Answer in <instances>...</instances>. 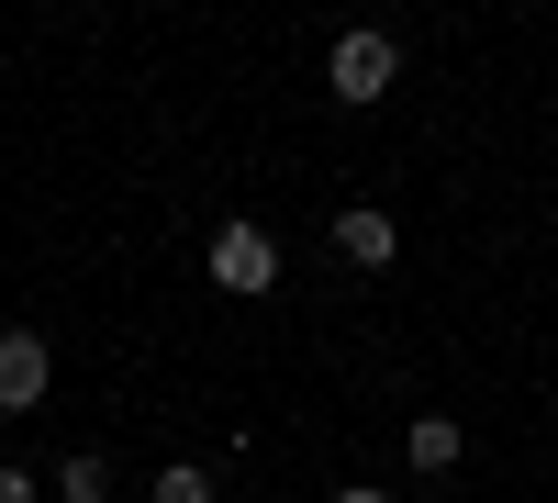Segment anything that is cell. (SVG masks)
Listing matches in <instances>:
<instances>
[{
    "label": "cell",
    "instance_id": "6da1fadb",
    "mask_svg": "<svg viewBox=\"0 0 558 503\" xmlns=\"http://www.w3.org/2000/svg\"><path fill=\"white\" fill-rule=\"evenodd\" d=\"M324 79H336V101H380V89L402 79V45H391L380 23H357V34H336V57H324Z\"/></svg>",
    "mask_w": 558,
    "mask_h": 503
},
{
    "label": "cell",
    "instance_id": "7a4b0ae2",
    "mask_svg": "<svg viewBox=\"0 0 558 503\" xmlns=\"http://www.w3.org/2000/svg\"><path fill=\"white\" fill-rule=\"evenodd\" d=\"M202 268H213V291H235V302H246V291H268V280H279V247H268V224H223Z\"/></svg>",
    "mask_w": 558,
    "mask_h": 503
},
{
    "label": "cell",
    "instance_id": "3957f363",
    "mask_svg": "<svg viewBox=\"0 0 558 503\" xmlns=\"http://www.w3.org/2000/svg\"><path fill=\"white\" fill-rule=\"evenodd\" d=\"M45 381H57V347L45 336H0V415H34Z\"/></svg>",
    "mask_w": 558,
    "mask_h": 503
},
{
    "label": "cell",
    "instance_id": "277c9868",
    "mask_svg": "<svg viewBox=\"0 0 558 503\" xmlns=\"http://www.w3.org/2000/svg\"><path fill=\"white\" fill-rule=\"evenodd\" d=\"M336 247H347L357 268H391V258H402V224H391L380 202H347V213H336Z\"/></svg>",
    "mask_w": 558,
    "mask_h": 503
},
{
    "label": "cell",
    "instance_id": "5b68a950",
    "mask_svg": "<svg viewBox=\"0 0 558 503\" xmlns=\"http://www.w3.org/2000/svg\"><path fill=\"white\" fill-rule=\"evenodd\" d=\"M402 459H413V470H458V459H470V436H458V415H413Z\"/></svg>",
    "mask_w": 558,
    "mask_h": 503
},
{
    "label": "cell",
    "instance_id": "8992f818",
    "mask_svg": "<svg viewBox=\"0 0 558 503\" xmlns=\"http://www.w3.org/2000/svg\"><path fill=\"white\" fill-rule=\"evenodd\" d=\"M57 492H68V503H101V492H112V459H89V447H78V459L57 470Z\"/></svg>",
    "mask_w": 558,
    "mask_h": 503
},
{
    "label": "cell",
    "instance_id": "52a82bcc",
    "mask_svg": "<svg viewBox=\"0 0 558 503\" xmlns=\"http://www.w3.org/2000/svg\"><path fill=\"white\" fill-rule=\"evenodd\" d=\"M157 503H213V470H202V459H168V470H157Z\"/></svg>",
    "mask_w": 558,
    "mask_h": 503
},
{
    "label": "cell",
    "instance_id": "ba28073f",
    "mask_svg": "<svg viewBox=\"0 0 558 503\" xmlns=\"http://www.w3.org/2000/svg\"><path fill=\"white\" fill-rule=\"evenodd\" d=\"M0 503H34V492H23V470H0Z\"/></svg>",
    "mask_w": 558,
    "mask_h": 503
},
{
    "label": "cell",
    "instance_id": "9c48e42d",
    "mask_svg": "<svg viewBox=\"0 0 558 503\" xmlns=\"http://www.w3.org/2000/svg\"><path fill=\"white\" fill-rule=\"evenodd\" d=\"M336 503H391V492H368V481H347V492H336Z\"/></svg>",
    "mask_w": 558,
    "mask_h": 503
}]
</instances>
